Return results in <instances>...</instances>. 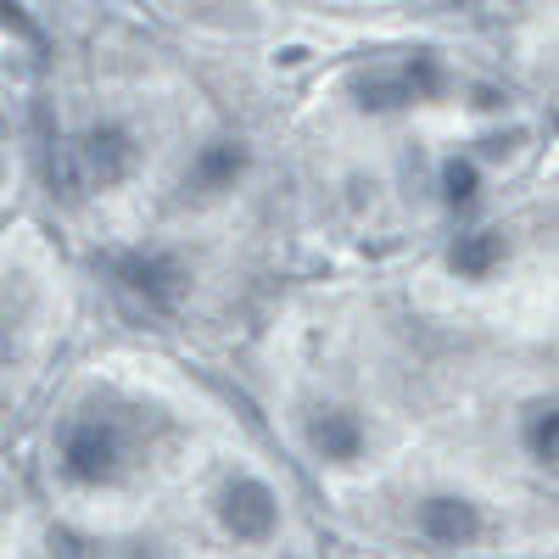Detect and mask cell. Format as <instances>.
Masks as SVG:
<instances>
[{
    "label": "cell",
    "instance_id": "obj_12",
    "mask_svg": "<svg viewBox=\"0 0 559 559\" xmlns=\"http://www.w3.org/2000/svg\"><path fill=\"white\" fill-rule=\"evenodd\" d=\"M0 23H7L17 39H28V45H39V23L23 12V0H0Z\"/></svg>",
    "mask_w": 559,
    "mask_h": 559
},
{
    "label": "cell",
    "instance_id": "obj_9",
    "mask_svg": "<svg viewBox=\"0 0 559 559\" xmlns=\"http://www.w3.org/2000/svg\"><path fill=\"white\" fill-rule=\"evenodd\" d=\"M353 90H358V107H376V112H386V107H408V102H414V90L403 84V73H376V79H358Z\"/></svg>",
    "mask_w": 559,
    "mask_h": 559
},
{
    "label": "cell",
    "instance_id": "obj_4",
    "mask_svg": "<svg viewBox=\"0 0 559 559\" xmlns=\"http://www.w3.org/2000/svg\"><path fill=\"white\" fill-rule=\"evenodd\" d=\"M218 515H224V526L236 532L241 543H263L274 532V492L263 481H236V487L224 492Z\"/></svg>",
    "mask_w": 559,
    "mask_h": 559
},
{
    "label": "cell",
    "instance_id": "obj_11",
    "mask_svg": "<svg viewBox=\"0 0 559 559\" xmlns=\"http://www.w3.org/2000/svg\"><path fill=\"white\" fill-rule=\"evenodd\" d=\"M442 191H448V207H471V202H476V163L453 157V163L442 168Z\"/></svg>",
    "mask_w": 559,
    "mask_h": 559
},
{
    "label": "cell",
    "instance_id": "obj_1",
    "mask_svg": "<svg viewBox=\"0 0 559 559\" xmlns=\"http://www.w3.org/2000/svg\"><path fill=\"white\" fill-rule=\"evenodd\" d=\"M112 274H118V286H123L129 297H140L152 313H168V308L179 302V286H185L179 263L163 258V252H123V258L112 263Z\"/></svg>",
    "mask_w": 559,
    "mask_h": 559
},
{
    "label": "cell",
    "instance_id": "obj_7",
    "mask_svg": "<svg viewBox=\"0 0 559 559\" xmlns=\"http://www.w3.org/2000/svg\"><path fill=\"white\" fill-rule=\"evenodd\" d=\"M308 437H313V448H319L324 459H358V442H364L358 419H353V414H342V408L319 414L313 426H308Z\"/></svg>",
    "mask_w": 559,
    "mask_h": 559
},
{
    "label": "cell",
    "instance_id": "obj_2",
    "mask_svg": "<svg viewBox=\"0 0 559 559\" xmlns=\"http://www.w3.org/2000/svg\"><path fill=\"white\" fill-rule=\"evenodd\" d=\"M62 459H68V476H73V481L102 487V481H112V476H118L123 448H118V431H112V426H102V419H84V426H73V431H68Z\"/></svg>",
    "mask_w": 559,
    "mask_h": 559
},
{
    "label": "cell",
    "instance_id": "obj_5",
    "mask_svg": "<svg viewBox=\"0 0 559 559\" xmlns=\"http://www.w3.org/2000/svg\"><path fill=\"white\" fill-rule=\"evenodd\" d=\"M419 532H426L437 548H464L476 532H481V515H476V503L471 498H426L419 503Z\"/></svg>",
    "mask_w": 559,
    "mask_h": 559
},
{
    "label": "cell",
    "instance_id": "obj_3",
    "mask_svg": "<svg viewBox=\"0 0 559 559\" xmlns=\"http://www.w3.org/2000/svg\"><path fill=\"white\" fill-rule=\"evenodd\" d=\"M73 157H79V174L96 185V191H112V185H123L129 168H134V140H129V129L102 123V129H90L79 140Z\"/></svg>",
    "mask_w": 559,
    "mask_h": 559
},
{
    "label": "cell",
    "instance_id": "obj_6",
    "mask_svg": "<svg viewBox=\"0 0 559 559\" xmlns=\"http://www.w3.org/2000/svg\"><path fill=\"white\" fill-rule=\"evenodd\" d=\"M241 174H247V152L236 146V140H218V146H202V157L191 163V174H185V191L213 197V191H229Z\"/></svg>",
    "mask_w": 559,
    "mask_h": 559
},
{
    "label": "cell",
    "instance_id": "obj_10",
    "mask_svg": "<svg viewBox=\"0 0 559 559\" xmlns=\"http://www.w3.org/2000/svg\"><path fill=\"white\" fill-rule=\"evenodd\" d=\"M526 437H532V453H537L543 464H554V448H559V414H554V403H537V408H532Z\"/></svg>",
    "mask_w": 559,
    "mask_h": 559
},
{
    "label": "cell",
    "instance_id": "obj_8",
    "mask_svg": "<svg viewBox=\"0 0 559 559\" xmlns=\"http://www.w3.org/2000/svg\"><path fill=\"white\" fill-rule=\"evenodd\" d=\"M503 258V236H487V229H481V236H459V247H453V269L459 274H471V280H481L492 263Z\"/></svg>",
    "mask_w": 559,
    "mask_h": 559
}]
</instances>
